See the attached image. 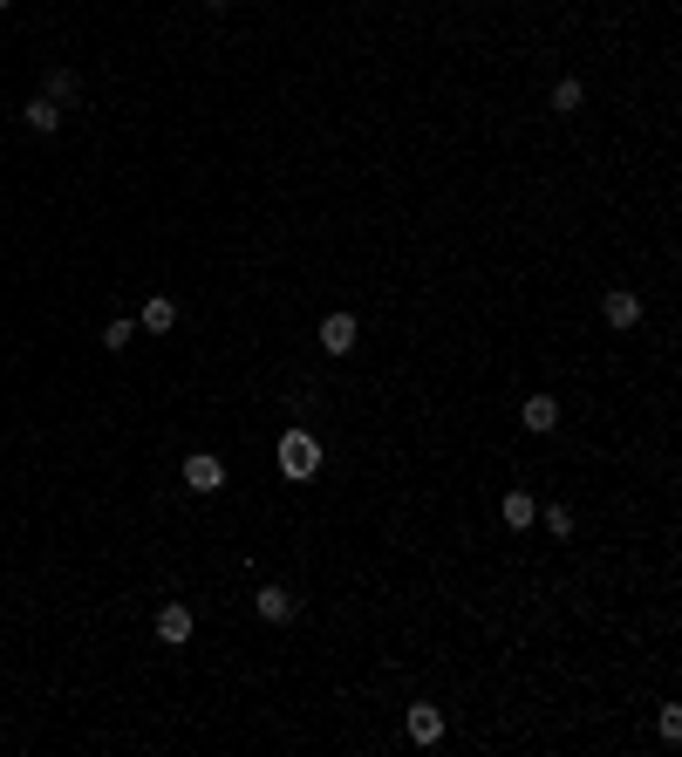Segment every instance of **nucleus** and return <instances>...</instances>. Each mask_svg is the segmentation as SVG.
I'll return each mask as SVG.
<instances>
[{
  "instance_id": "1",
  "label": "nucleus",
  "mask_w": 682,
  "mask_h": 757,
  "mask_svg": "<svg viewBox=\"0 0 682 757\" xmlns=\"http://www.w3.org/2000/svg\"><path fill=\"white\" fill-rule=\"evenodd\" d=\"M280 471H287L294 485H307V478L321 471V437H314L307 423H294V430L280 437Z\"/></svg>"
},
{
  "instance_id": "2",
  "label": "nucleus",
  "mask_w": 682,
  "mask_h": 757,
  "mask_svg": "<svg viewBox=\"0 0 682 757\" xmlns=\"http://www.w3.org/2000/svg\"><path fill=\"white\" fill-rule=\"evenodd\" d=\"M185 485L191 492H226V464H219L212 451H191L185 457Z\"/></svg>"
},
{
  "instance_id": "3",
  "label": "nucleus",
  "mask_w": 682,
  "mask_h": 757,
  "mask_svg": "<svg viewBox=\"0 0 682 757\" xmlns=\"http://www.w3.org/2000/svg\"><path fill=\"white\" fill-rule=\"evenodd\" d=\"M355 335H362V321H355V314H328V321H321V348H328V355H348V348H355Z\"/></svg>"
},
{
  "instance_id": "4",
  "label": "nucleus",
  "mask_w": 682,
  "mask_h": 757,
  "mask_svg": "<svg viewBox=\"0 0 682 757\" xmlns=\"http://www.w3.org/2000/svg\"><path fill=\"white\" fill-rule=\"evenodd\" d=\"M157 642H191V607L185 601H171V607H157Z\"/></svg>"
},
{
  "instance_id": "5",
  "label": "nucleus",
  "mask_w": 682,
  "mask_h": 757,
  "mask_svg": "<svg viewBox=\"0 0 682 757\" xmlns=\"http://www.w3.org/2000/svg\"><path fill=\"white\" fill-rule=\"evenodd\" d=\"M253 607H260V621H294V614H301V601H294L287 587H260Z\"/></svg>"
},
{
  "instance_id": "6",
  "label": "nucleus",
  "mask_w": 682,
  "mask_h": 757,
  "mask_svg": "<svg viewBox=\"0 0 682 757\" xmlns=\"http://www.w3.org/2000/svg\"><path fill=\"white\" fill-rule=\"evenodd\" d=\"M403 730H410V744H437V737H444V710H430V703H417V710L403 717Z\"/></svg>"
},
{
  "instance_id": "7",
  "label": "nucleus",
  "mask_w": 682,
  "mask_h": 757,
  "mask_svg": "<svg viewBox=\"0 0 682 757\" xmlns=\"http://www.w3.org/2000/svg\"><path fill=\"white\" fill-rule=\"evenodd\" d=\"M601 314H607V328H635V321H642V301H635L628 287H614L601 301Z\"/></svg>"
},
{
  "instance_id": "8",
  "label": "nucleus",
  "mask_w": 682,
  "mask_h": 757,
  "mask_svg": "<svg viewBox=\"0 0 682 757\" xmlns=\"http://www.w3.org/2000/svg\"><path fill=\"white\" fill-rule=\"evenodd\" d=\"M137 328H151V335H171V328H178V301L151 294V301H144V314H137Z\"/></svg>"
},
{
  "instance_id": "9",
  "label": "nucleus",
  "mask_w": 682,
  "mask_h": 757,
  "mask_svg": "<svg viewBox=\"0 0 682 757\" xmlns=\"http://www.w3.org/2000/svg\"><path fill=\"white\" fill-rule=\"evenodd\" d=\"M519 423H526L532 437H546V430L560 423V403H553V396H526V410H519Z\"/></svg>"
},
{
  "instance_id": "10",
  "label": "nucleus",
  "mask_w": 682,
  "mask_h": 757,
  "mask_svg": "<svg viewBox=\"0 0 682 757\" xmlns=\"http://www.w3.org/2000/svg\"><path fill=\"white\" fill-rule=\"evenodd\" d=\"M21 123H28V130H41V137H48V130L62 123V103H48V96H35V103L21 110Z\"/></svg>"
},
{
  "instance_id": "11",
  "label": "nucleus",
  "mask_w": 682,
  "mask_h": 757,
  "mask_svg": "<svg viewBox=\"0 0 682 757\" xmlns=\"http://www.w3.org/2000/svg\"><path fill=\"white\" fill-rule=\"evenodd\" d=\"M498 512H505V526H512V532H526L532 526V492H505Z\"/></svg>"
},
{
  "instance_id": "12",
  "label": "nucleus",
  "mask_w": 682,
  "mask_h": 757,
  "mask_svg": "<svg viewBox=\"0 0 682 757\" xmlns=\"http://www.w3.org/2000/svg\"><path fill=\"white\" fill-rule=\"evenodd\" d=\"M76 96H82L76 69H55V76H48V103H76Z\"/></svg>"
},
{
  "instance_id": "13",
  "label": "nucleus",
  "mask_w": 682,
  "mask_h": 757,
  "mask_svg": "<svg viewBox=\"0 0 682 757\" xmlns=\"http://www.w3.org/2000/svg\"><path fill=\"white\" fill-rule=\"evenodd\" d=\"M580 103H587V89H580V82H560V89H553V110H560V116H573V110H580Z\"/></svg>"
},
{
  "instance_id": "14",
  "label": "nucleus",
  "mask_w": 682,
  "mask_h": 757,
  "mask_svg": "<svg viewBox=\"0 0 682 757\" xmlns=\"http://www.w3.org/2000/svg\"><path fill=\"white\" fill-rule=\"evenodd\" d=\"M546 532H553V539H567V532H573V512H567V505H546Z\"/></svg>"
},
{
  "instance_id": "15",
  "label": "nucleus",
  "mask_w": 682,
  "mask_h": 757,
  "mask_svg": "<svg viewBox=\"0 0 682 757\" xmlns=\"http://www.w3.org/2000/svg\"><path fill=\"white\" fill-rule=\"evenodd\" d=\"M130 335H137V321H110L103 328V348H130Z\"/></svg>"
},
{
  "instance_id": "16",
  "label": "nucleus",
  "mask_w": 682,
  "mask_h": 757,
  "mask_svg": "<svg viewBox=\"0 0 682 757\" xmlns=\"http://www.w3.org/2000/svg\"><path fill=\"white\" fill-rule=\"evenodd\" d=\"M655 730H662L669 744H676V737H682V710H676V703H662V717H655Z\"/></svg>"
},
{
  "instance_id": "17",
  "label": "nucleus",
  "mask_w": 682,
  "mask_h": 757,
  "mask_svg": "<svg viewBox=\"0 0 682 757\" xmlns=\"http://www.w3.org/2000/svg\"><path fill=\"white\" fill-rule=\"evenodd\" d=\"M0 14H7V0H0Z\"/></svg>"
}]
</instances>
